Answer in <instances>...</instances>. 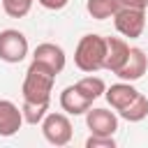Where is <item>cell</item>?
Returning a JSON list of instances; mask_svg holds the SVG:
<instances>
[{"instance_id": "1", "label": "cell", "mask_w": 148, "mask_h": 148, "mask_svg": "<svg viewBox=\"0 0 148 148\" xmlns=\"http://www.w3.org/2000/svg\"><path fill=\"white\" fill-rule=\"evenodd\" d=\"M109 106L118 113V118L127 123H141L148 116V97L139 92L132 81H118L104 90Z\"/></svg>"}, {"instance_id": "2", "label": "cell", "mask_w": 148, "mask_h": 148, "mask_svg": "<svg viewBox=\"0 0 148 148\" xmlns=\"http://www.w3.org/2000/svg\"><path fill=\"white\" fill-rule=\"evenodd\" d=\"M53 83H56V74L51 69H46L39 62H30L23 86H21V95L25 104H37V106H49L51 104V92H53Z\"/></svg>"}, {"instance_id": "3", "label": "cell", "mask_w": 148, "mask_h": 148, "mask_svg": "<svg viewBox=\"0 0 148 148\" xmlns=\"http://www.w3.org/2000/svg\"><path fill=\"white\" fill-rule=\"evenodd\" d=\"M104 58H106V37L102 35H83L74 49V65L86 72V74H95L99 69H104Z\"/></svg>"}, {"instance_id": "4", "label": "cell", "mask_w": 148, "mask_h": 148, "mask_svg": "<svg viewBox=\"0 0 148 148\" xmlns=\"http://www.w3.org/2000/svg\"><path fill=\"white\" fill-rule=\"evenodd\" d=\"M42 134L51 146H67L72 141V123L67 118V113L60 111H49L42 118Z\"/></svg>"}, {"instance_id": "5", "label": "cell", "mask_w": 148, "mask_h": 148, "mask_svg": "<svg viewBox=\"0 0 148 148\" xmlns=\"http://www.w3.org/2000/svg\"><path fill=\"white\" fill-rule=\"evenodd\" d=\"M28 49H30L28 37L21 30H16V28L0 30V60H5L9 65H16L28 56Z\"/></svg>"}, {"instance_id": "6", "label": "cell", "mask_w": 148, "mask_h": 148, "mask_svg": "<svg viewBox=\"0 0 148 148\" xmlns=\"http://www.w3.org/2000/svg\"><path fill=\"white\" fill-rule=\"evenodd\" d=\"M113 25L123 37L136 39V37H141V32L146 28V9L118 7V12L113 14Z\"/></svg>"}, {"instance_id": "7", "label": "cell", "mask_w": 148, "mask_h": 148, "mask_svg": "<svg viewBox=\"0 0 148 148\" xmlns=\"http://www.w3.org/2000/svg\"><path fill=\"white\" fill-rule=\"evenodd\" d=\"M86 127L90 134H102V136H113L118 132V113L109 109H88L86 111Z\"/></svg>"}, {"instance_id": "8", "label": "cell", "mask_w": 148, "mask_h": 148, "mask_svg": "<svg viewBox=\"0 0 148 148\" xmlns=\"http://www.w3.org/2000/svg\"><path fill=\"white\" fill-rule=\"evenodd\" d=\"M32 60L39 62V65H44L46 69H51V72L58 76V74L65 69L67 56H65L62 46H58V44H53V42H42V44H37V49L32 51Z\"/></svg>"}, {"instance_id": "9", "label": "cell", "mask_w": 148, "mask_h": 148, "mask_svg": "<svg viewBox=\"0 0 148 148\" xmlns=\"http://www.w3.org/2000/svg\"><path fill=\"white\" fill-rule=\"evenodd\" d=\"M148 69V56L143 53V49L139 46H130V53L123 62V67L116 72V76L120 81H139Z\"/></svg>"}, {"instance_id": "10", "label": "cell", "mask_w": 148, "mask_h": 148, "mask_svg": "<svg viewBox=\"0 0 148 148\" xmlns=\"http://www.w3.org/2000/svg\"><path fill=\"white\" fill-rule=\"evenodd\" d=\"M92 106V99H88L76 86H67L60 92V109L67 116H83Z\"/></svg>"}, {"instance_id": "11", "label": "cell", "mask_w": 148, "mask_h": 148, "mask_svg": "<svg viewBox=\"0 0 148 148\" xmlns=\"http://www.w3.org/2000/svg\"><path fill=\"white\" fill-rule=\"evenodd\" d=\"M23 125V113L12 99H0V136H14Z\"/></svg>"}, {"instance_id": "12", "label": "cell", "mask_w": 148, "mask_h": 148, "mask_svg": "<svg viewBox=\"0 0 148 148\" xmlns=\"http://www.w3.org/2000/svg\"><path fill=\"white\" fill-rule=\"evenodd\" d=\"M130 53V44L123 37H106V58H104V69H109L111 74H116L125 58Z\"/></svg>"}, {"instance_id": "13", "label": "cell", "mask_w": 148, "mask_h": 148, "mask_svg": "<svg viewBox=\"0 0 148 148\" xmlns=\"http://www.w3.org/2000/svg\"><path fill=\"white\" fill-rule=\"evenodd\" d=\"M118 0H88L86 2V9L92 18L97 21H104V18H113V14L118 12Z\"/></svg>"}, {"instance_id": "14", "label": "cell", "mask_w": 148, "mask_h": 148, "mask_svg": "<svg viewBox=\"0 0 148 148\" xmlns=\"http://www.w3.org/2000/svg\"><path fill=\"white\" fill-rule=\"evenodd\" d=\"M74 86H76V88H79L88 99H92V102H95L97 97H102V95H104V90H106V83H104L99 76H92V74H90V76L79 79Z\"/></svg>"}, {"instance_id": "15", "label": "cell", "mask_w": 148, "mask_h": 148, "mask_svg": "<svg viewBox=\"0 0 148 148\" xmlns=\"http://www.w3.org/2000/svg\"><path fill=\"white\" fill-rule=\"evenodd\" d=\"M32 2L35 0H2V9L12 18H23L32 9Z\"/></svg>"}, {"instance_id": "16", "label": "cell", "mask_w": 148, "mask_h": 148, "mask_svg": "<svg viewBox=\"0 0 148 148\" xmlns=\"http://www.w3.org/2000/svg\"><path fill=\"white\" fill-rule=\"evenodd\" d=\"M86 148H116V139L102 136V134H90L86 139Z\"/></svg>"}, {"instance_id": "17", "label": "cell", "mask_w": 148, "mask_h": 148, "mask_svg": "<svg viewBox=\"0 0 148 148\" xmlns=\"http://www.w3.org/2000/svg\"><path fill=\"white\" fill-rule=\"evenodd\" d=\"M44 9H49V12H60V9H65L67 7V2L69 0H37Z\"/></svg>"}, {"instance_id": "18", "label": "cell", "mask_w": 148, "mask_h": 148, "mask_svg": "<svg viewBox=\"0 0 148 148\" xmlns=\"http://www.w3.org/2000/svg\"><path fill=\"white\" fill-rule=\"evenodd\" d=\"M120 7H134V9H148V0H118Z\"/></svg>"}]
</instances>
